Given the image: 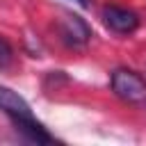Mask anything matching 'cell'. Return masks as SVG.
<instances>
[{
	"instance_id": "cell-1",
	"label": "cell",
	"mask_w": 146,
	"mask_h": 146,
	"mask_svg": "<svg viewBox=\"0 0 146 146\" xmlns=\"http://www.w3.org/2000/svg\"><path fill=\"white\" fill-rule=\"evenodd\" d=\"M0 110L11 119V123L16 125V130L25 139H30L34 144H52L55 141L52 135L34 119L27 100L21 94H16L14 89L5 87V84H0Z\"/></svg>"
},
{
	"instance_id": "cell-2",
	"label": "cell",
	"mask_w": 146,
	"mask_h": 146,
	"mask_svg": "<svg viewBox=\"0 0 146 146\" xmlns=\"http://www.w3.org/2000/svg\"><path fill=\"white\" fill-rule=\"evenodd\" d=\"M110 87L125 103H139V100L146 98L144 78L135 71H130V68H114L112 75H110Z\"/></svg>"
},
{
	"instance_id": "cell-3",
	"label": "cell",
	"mask_w": 146,
	"mask_h": 146,
	"mask_svg": "<svg viewBox=\"0 0 146 146\" xmlns=\"http://www.w3.org/2000/svg\"><path fill=\"white\" fill-rule=\"evenodd\" d=\"M57 32L62 34V41L66 46H84L91 39V27L84 18L71 11H62L57 18Z\"/></svg>"
},
{
	"instance_id": "cell-4",
	"label": "cell",
	"mask_w": 146,
	"mask_h": 146,
	"mask_svg": "<svg viewBox=\"0 0 146 146\" xmlns=\"http://www.w3.org/2000/svg\"><path fill=\"white\" fill-rule=\"evenodd\" d=\"M103 21L116 34H130L139 27V16L130 9H125V7H119V5L103 7Z\"/></svg>"
},
{
	"instance_id": "cell-5",
	"label": "cell",
	"mask_w": 146,
	"mask_h": 146,
	"mask_svg": "<svg viewBox=\"0 0 146 146\" xmlns=\"http://www.w3.org/2000/svg\"><path fill=\"white\" fill-rule=\"evenodd\" d=\"M11 62H14V50H11L9 41L0 36V68L11 66Z\"/></svg>"
},
{
	"instance_id": "cell-6",
	"label": "cell",
	"mask_w": 146,
	"mask_h": 146,
	"mask_svg": "<svg viewBox=\"0 0 146 146\" xmlns=\"http://www.w3.org/2000/svg\"><path fill=\"white\" fill-rule=\"evenodd\" d=\"M75 2H78V5H82V7H87V5H89V0H75Z\"/></svg>"
}]
</instances>
